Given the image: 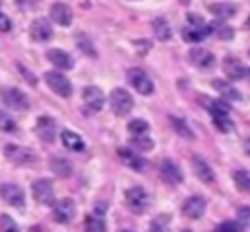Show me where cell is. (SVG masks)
<instances>
[{"label":"cell","mask_w":250,"mask_h":232,"mask_svg":"<svg viewBox=\"0 0 250 232\" xmlns=\"http://www.w3.org/2000/svg\"><path fill=\"white\" fill-rule=\"evenodd\" d=\"M232 179H234V185L240 189V191H250V172L246 170H236L232 174Z\"/></svg>","instance_id":"f546056e"},{"label":"cell","mask_w":250,"mask_h":232,"mask_svg":"<svg viewBox=\"0 0 250 232\" xmlns=\"http://www.w3.org/2000/svg\"><path fill=\"white\" fill-rule=\"evenodd\" d=\"M125 205L135 214L145 213L146 207H148V195H146V191L143 187H129L125 191Z\"/></svg>","instance_id":"7a4b0ae2"},{"label":"cell","mask_w":250,"mask_h":232,"mask_svg":"<svg viewBox=\"0 0 250 232\" xmlns=\"http://www.w3.org/2000/svg\"><path fill=\"white\" fill-rule=\"evenodd\" d=\"M193 172L195 175L203 181V183H213L215 181V172L211 170V166L201 158V156H193Z\"/></svg>","instance_id":"ffe728a7"},{"label":"cell","mask_w":250,"mask_h":232,"mask_svg":"<svg viewBox=\"0 0 250 232\" xmlns=\"http://www.w3.org/2000/svg\"><path fill=\"white\" fill-rule=\"evenodd\" d=\"M131 146H135L141 152H148V150H152L154 142L146 135H139V136H131Z\"/></svg>","instance_id":"4dcf8cb0"},{"label":"cell","mask_w":250,"mask_h":232,"mask_svg":"<svg viewBox=\"0 0 250 232\" xmlns=\"http://www.w3.org/2000/svg\"><path fill=\"white\" fill-rule=\"evenodd\" d=\"M74 214H76V205H74V201L68 199V197L57 201L55 207H53V218H55L57 222H61V224L70 222V220L74 218Z\"/></svg>","instance_id":"8992f818"},{"label":"cell","mask_w":250,"mask_h":232,"mask_svg":"<svg viewBox=\"0 0 250 232\" xmlns=\"http://www.w3.org/2000/svg\"><path fill=\"white\" fill-rule=\"evenodd\" d=\"M45 82L47 86L61 97H68L72 94V86H70V80L62 74V72H57V70H49L45 72Z\"/></svg>","instance_id":"3957f363"},{"label":"cell","mask_w":250,"mask_h":232,"mask_svg":"<svg viewBox=\"0 0 250 232\" xmlns=\"http://www.w3.org/2000/svg\"><path fill=\"white\" fill-rule=\"evenodd\" d=\"M61 140H62L64 148H68V150H72V152H82V150L86 148L84 140H82L76 133H72V131H68V129H64V131L61 133Z\"/></svg>","instance_id":"603a6c76"},{"label":"cell","mask_w":250,"mask_h":232,"mask_svg":"<svg viewBox=\"0 0 250 232\" xmlns=\"http://www.w3.org/2000/svg\"><path fill=\"white\" fill-rule=\"evenodd\" d=\"M188 57H189V62L195 64L197 68H211V66L215 64L213 53H209L207 49H201V47L191 49V51L188 53Z\"/></svg>","instance_id":"9a60e30c"},{"label":"cell","mask_w":250,"mask_h":232,"mask_svg":"<svg viewBox=\"0 0 250 232\" xmlns=\"http://www.w3.org/2000/svg\"><path fill=\"white\" fill-rule=\"evenodd\" d=\"M35 133H37V136H39L41 140H45V142H53L55 133H57V129H55V121H53L51 117H47V115H41V117L37 119V125H35Z\"/></svg>","instance_id":"ac0fdd59"},{"label":"cell","mask_w":250,"mask_h":232,"mask_svg":"<svg viewBox=\"0 0 250 232\" xmlns=\"http://www.w3.org/2000/svg\"><path fill=\"white\" fill-rule=\"evenodd\" d=\"M152 31H154L156 39H160V41H170L172 39V27L164 18L152 19Z\"/></svg>","instance_id":"d4e9b609"},{"label":"cell","mask_w":250,"mask_h":232,"mask_svg":"<svg viewBox=\"0 0 250 232\" xmlns=\"http://www.w3.org/2000/svg\"><path fill=\"white\" fill-rule=\"evenodd\" d=\"M0 197L12 207H23V203H25L23 189L16 183H2L0 185Z\"/></svg>","instance_id":"9c48e42d"},{"label":"cell","mask_w":250,"mask_h":232,"mask_svg":"<svg viewBox=\"0 0 250 232\" xmlns=\"http://www.w3.org/2000/svg\"><path fill=\"white\" fill-rule=\"evenodd\" d=\"M248 74H250V68H248Z\"/></svg>","instance_id":"7dc6e473"},{"label":"cell","mask_w":250,"mask_h":232,"mask_svg":"<svg viewBox=\"0 0 250 232\" xmlns=\"http://www.w3.org/2000/svg\"><path fill=\"white\" fill-rule=\"evenodd\" d=\"M109 105H111V109H113V113L117 117H123L133 109V97H131V94L127 90L115 88L109 94Z\"/></svg>","instance_id":"6da1fadb"},{"label":"cell","mask_w":250,"mask_h":232,"mask_svg":"<svg viewBox=\"0 0 250 232\" xmlns=\"http://www.w3.org/2000/svg\"><path fill=\"white\" fill-rule=\"evenodd\" d=\"M16 2H18L21 8H33V6H35L39 0H16Z\"/></svg>","instance_id":"b9f144b4"},{"label":"cell","mask_w":250,"mask_h":232,"mask_svg":"<svg viewBox=\"0 0 250 232\" xmlns=\"http://www.w3.org/2000/svg\"><path fill=\"white\" fill-rule=\"evenodd\" d=\"M213 31H211V25H207V23H201V25H191V23H188L184 29H182V37H184V41H188V43H199V41H203L207 35H211Z\"/></svg>","instance_id":"8fae6325"},{"label":"cell","mask_w":250,"mask_h":232,"mask_svg":"<svg viewBox=\"0 0 250 232\" xmlns=\"http://www.w3.org/2000/svg\"><path fill=\"white\" fill-rule=\"evenodd\" d=\"M51 19L62 27H68L72 21V10L62 2H55L51 6Z\"/></svg>","instance_id":"d6986e66"},{"label":"cell","mask_w":250,"mask_h":232,"mask_svg":"<svg viewBox=\"0 0 250 232\" xmlns=\"http://www.w3.org/2000/svg\"><path fill=\"white\" fill-rule=\"evenodd\" d=\"M213 88L227 99V101H238L242 96H240V92L236 90V88H232L229 82H225V80H213Z\"/></svg>","instance_id":"cb8c5ba5"},{"label":"cell","mask_w":250,"mask_h":232,"mask_svg":"<svg viewBox=\"0 0 250 232\" xmlns=\"http://www.w3.org/2000/svg\"><path fill=\"white\" fill-rule=\"evenodd\" d=\"M117 154H119V158L131 168V170H135V172H145L146 170V160L145 158H141L137 152H133L131 148H117Z\"/></svg>","instance_id":"2e32d148"},{"label":"cell","mask_w":250,"mask_h":232,"mask_svg":"<svg viewBox=\"0 0 250 232\" xmlns=\"http://www.w3.org/2000/svg\"><path fill=\"white\" fill-rule=\"evenodd\" d=\"M188 23H191V25H201V23H205V21H203V18H201V16L188 14Z\"/></svg>","instance_id":"60d3db41"},{"label":"cell","mask_w":250,"mask_h":232,"mask_svg":"<svg viewBox=\"0 0 250 232\" xmlns=\"http://www.w3.org/2000/svg\"><path fill=\"white\" fill-rule=\"evenodd\" d=\"M82 99H84V105L88 107V111H100L105 101V97L98 86H86L82 92Z\"/></svg>","instance_id":"30bf717a"},{"label":"cell","mask_w":250,"mask_h":232,"mask_svg":"<svg viewBox=\"0 0 250 232\" xmlns=\"http://www.w3.org/2000/svg\"><path fill=\"white\" fill-rule=\"evenodd\" d=\"M127 78H129L131 86H133L139 94H143V96L152 94L154 84H152V80L148 78V74H146V72H143L141 68H131V70L127 72Z\"/></svg>","instance_id":"5b68a950"},{"label":"cell","mask_w":250,"mask_h":232,"mask_svg":"<svg viewBox=\"0 0 250 232\" xmlns=\"http://www.w3.org/2000/svg\"><path fill=\"white\" fill-rule=\"evenodd\" d=\"M0 131L2 133H14L16 131V121L6 111H0Z\"/></svg>","instance_id":"836d02e7"},{"label":"cell","mask_w":250,"mask_h":232,"mask_svg":"<svg viewBox=\"0 0 250 232\" xmlns=\"http://www.w3.org/2000/svg\"><path fill=\"white\" fill-rule=\"evenodd\" d=\"M170 123H172V127L178 131V135H182V136H186V138H193L191 129L186 125L184 119H180V117H176V115H170Z\"/></svg>","instance_id":"1f68e13d"},{"label":"cell","mask_w":250,"mask_h":232,"mask_svg":"<svg viewBox=\"0 0 250 232\" xmlns=\"http://www.w3.org/2000/svg\"><path fill=\"white\" fill-rule=\"evenodd\" d=\"M238 222L242 226H250V207H240L238 209Z\"/></svg>","instance_id":"74e56055"},{"label":"cell","mask_w":250,"mask_h":232,"mask_svg":"<svg viewBox=\"0 0 250 232\" xmlns=\"http://www.w3.org/2000/svg\"><path fill=\"white\" fill-rule=\"evenodd\" d=\"M0 97H2V101H4L8 107H12V109H16V111H23V109L29 107L27 96H25L21 90H18V88H2V90H0Z\"/></svg>","instance_id":"277c9868"},{"label":"cell","mask_w":250,"mask_h":232,"mask_svg":"<svg viewBox=\"0 0 250 232\" xmlns=\"http://www.w3.org/2000/svg\"><path fill=\"white\" fill-rule=\"evenodd\" d=\"M223 70H225V74H227L230 80H240V78H244V76L248 74V68H246L236 57H225V60H223Z\"/></svg>","instance_id":"4fadbf2b"},{"label":"cell","mask_w":250,"mask_h":232,"mask_svg":"<svg viewBox=\"0 0 250 232\" xmlns=\"http://www.w3.org/2000/svg\"><path fill=\"white\" fill-rule=\"evenodd\" d=\"M182 232H189V230H182Z\"/></svg>","instance_id":"bcb514c9"},{"label":"cell","mask_w":250,"mask_h":232,"mask_svg":"<svg viewBox=\"0 0 250 232\" xmlns=\"http://www.w3.org/2000/svg\"><path fill=\"white\" fill-rule=\"evenodd\" d=\"M86 232H105V220H104V211L102 209H94V213H90L84 220Z\"/></svg>","instance_id":"7402d4cb"},{"label":"cell","mask_w":250,"mask_h":232,"mask_svg":"<svg viewBox=\"0 0 250 232\" xmlns=\"http://www.w3.org/2000/svg\"><path fill=\"white\" fill-rule=\"evenodd\" d=\"M10 27H12L10 18H8V16H4V14L0 12V31H10Z\"/></svg>","instance_id":"f35d334b"},{"label":"cell","mask_w":250,"mask_h":232,"mask_svg":"<svg viewBox=\"0 0 250 232\" xmlns=\"http://www.w3.org/2000/svg\"><path fill=\"white\" fill-rule=\"evenodd\" d=\"M0 232H20V226L16 224V220L8 214L0 216Z\"/></svg>","instance_id":"e575fe53"},{"label":"cell","mask_w":250,"mask_h":232,"mask_svg":"<svg viewBox=\"0 0 250 232\" xmlns=\"http://www.w3.org/2000/svg\"><path fill=\"white\" fill-rule=\"evenodd\" d=\"M211 117H213V125H215L221 133H230V131L234 129V125H232V121H230V117H229V113H211Z\"/></svg>","instance_id":"83f0119b"},{"label":"cell","mask_w":250,"mask_h":232,"mask_svg":"<svg viewBox=\"0 0 250 232\" xmlns=\"http://www.w3.org/2000/svg\"><path fill=\"white\" fill-rule=\"evenodd\" d=\"M47 58H49V62H51L53 66H57V68H61V70L72 68V58H70V55H68L66 51H62V49H51V51L47 53Z\"/></svg>","instance_id":"44dd1931"},{"label":"cell","mask_w":250,"mask_h":232,"mask_svg":"<svg viewBox=\"0 0 250 232\" xmlns=\"http://www.w3.org/2000/svg\"><path fill=\"white\" fill-rule=\"evenodd\" d=\"M246 27H248V29H250V18H248V19H246Z\"/></svg>","instance_id":"ee69618b"},{"label":"cell","mask_w":250,"mask_h":232,"mask_svg":"<svg viewBox=\"0 0 250 232\" xmlns=\"http://www.w3.org/2000/svg\"><path fill=\"white\" fill-rule=\"evenodd\" d=\"M215 232H242V224H240V222H232V220H229V222L219 224V226L215 228Z\"/></svg>","instance_id":"8d00e7d4"},{"label":"cell","mask_w":250,"mask_h":232,"mask_svg":"<svg viewBox=\"0 0 250 232\" xmlns=\"http://www.w3.org/2000/svg\"><path fill=\"white\" fill-rule=\"evenodd\" d=\"M160 177H162L166 183L176 185V183L182 181V172H180V168H178L176 162H172V160L166 158V160L160 162Z\"/></svg>","instance_id":"e0dca14e"},{"label":"cell","mask_w":250,"mask_h":232,"mask_svg":"<svg viewBox=\"0 0 250 232\" xmlns=\"http://www.w3.org/2000/svg\"><path fill=\"white\" fill-rule=\"evenodd\" d=\"M29 33H31V37H33L35 41L43 43V41H49V39L53 37V25L49 23L47 18H37V19L31 23Z\"/></svg>","instance_id":"7c38bea8"},{"label":"cell","mask_w":250,"mask_h":232,"mask_svg":"<svg viewBox=\"0 0 250 232\" xmlns=\"http://www.w3.org/2000/svg\"><path fill=\"white\" fill-rule=\"evenodd\" d=\"M127 129H129V133H131L133 136L146 135V133H148V123H146V121H143V119H133V121H129Z\"/></svg>","instance_id":"d6a6232c"},{"label":"cell","mask_w":250,"mask_h":232,"mask_svg":"<svg viewBox=\"0 0 250 232\" xmlns=\"http://www.w3.org/2000/svg\"><path fill=\"white\" fill-rule=\"evenodd\" d=\"M205 207H207L205 199L199 197V195H193V197H189V199L184 203L182 211H184V214H186L188 218H193V220H195V218H201V216H203Z\"/></svg>","instance_id":"5bb4252c"},{"label":"cell","mask_w":250,"mask_h":232,"mask_svg":"<svg viewBox=\"0 0 250 232\" xmlns=\"http://www.w3.org/2000/svg\"><path fill=\"white\" fill-rule=\"evenodd\" d=\"M51 170H53L57 175H61V177H68L70 172H72V166H70V162H68L66 158L57 156V158L51 160Z\"/></svg>","instance_id":"4316f807"},{"label":"cell","mask_w":250,"mask_h":232,"mask_svg":"<svg viewBox=\"0 0 250 232\" xmlns=\"http://www.w3.org/2000/svg\"><path fill=\"white\" fill-rule=\"evenodd\" d=\"M4 154H6V158L12 160L14 164H21V166H23V164H31V162L37 160L31 150H27V148H23V146H16V144H6V146H4Z\"/></svg>","instance_id":"ba28073f"},{"label":"cell","mask_w":250,"mask_h":232,"mask_svg":"<svg viewBox=\"0 0 250 232\" xmlns=\"http://www.w3.org/2000/svg\"><path fill=\"white\" fill-rule=\"evenodd\" d=\"M31 191H33L35 201L41 203V205H51L55 201V189H53V183L49 179H37V181H33Z\"/></svg>","instance_id":"52a82bcc"},{"label":"cell","mask_w":250,"mask_h":232,"mask_svg":"<svg viewBox=\"0 0 250 232\" xmlns=\"http://www.w3.org/2000/svg\"><path fill=\"white\" fill-rule=\"evenodd\" d=\"M121 232H131V230H121Z\"/></svg>","instance_id":"f6af8a7d"},{"label":"cell","mask_w":250,"mask_h":232,"mask_svg":"<svg viewBox=\"0 0 250 232\" xmlns=\"http://www.w3.org/2000/svg\"><path fill=\"white\" fill-rule=\"evenodd\" d=\"M209 12L213 16H217L219 19H227V18H232L234 16V6L232 4H225V2H217V4H211L209 6Z\"/></svg>","instance_id":"484cf974"},{"label":"cell","mask_w":250,"mask_h":232,"mask_svg":"<svg viewBox=\"0 0 250 232\" xmlns=\"http://www.w3.org/2000/svg\"><path fill=\"white\" fill-rule=\"evenodd\" d=\"M18 68H20V72H21V74L25 76V80H27L29 84H35V82H37V78H35L33 74H29V72H27V68H25L23 64H18Z\"/></svg>","instance_id":"ab89813d"},{"label":"cell","mask_w":250,"mask_h":232,"mask_svg":"<svg viewBox=\"0 0 250 232\" xmlns=\"http://www.w3.org/2000/svg\"><path fill=\"white\" fill-rule=\"evenodd\" d=\"M244 150H246V154L250 156V138H246V140H244Z\"/></svg>","instance_id":"7bdbcfd3"},{"label":"cell","mask_w":250,"mask_h":232,"mask_svg":"<svg viewBox=\"0 0 250 232\" xmlns=\"http://www.w3.org/2000/svg\"><path fill=\"white\" fill-rule=\"evenodd\" d=\"M209 25H211V31H213L219 39L229 41V39H232V35H234L232 27H230V25H227V23H223V21H213V23H209Z\"/></svg>","instance_id":"f1b7e54d"},{"label":"cell","mask_w":250,"mask_h":232,"mask_svg":"<svg viewBox=\"0 0 250 232\" xmlns=\"http://www.w3.org/2000/svg\"><path fill=\"white\" fill-rule=\"evenodd\" d=\"M168 222H170V216H168V214L156 216V218L152 220V224H150V232H166Z\"/></svg>","instance_id":"d590c367"}]
</instances>
